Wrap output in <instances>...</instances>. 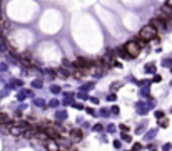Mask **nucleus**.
Segmentation results:
<instances>
[{"mask_svg":"<svg viewBox=\"0 0 172 151\" xmlns=\"http://www.w3.org/2000/svg\"><path fill=\"white\" fill-rule=\"evenodd\" d=\"M124 51L127 52V54L130 56V59H134V57H137L140 54V46L137 44V40H129V42H125V46L122 47Z\"/></svg>","mask_w":172,"mask_h":151,"instance_id":"nucleus-1","label":"nucleus"},{"mask_svg":"<svg viewBox=\"0 0 172 151\" xmlns=\"http://www.w3.org/2000/svg\"><path fill=\"white\" fill-rule=\"evenodd\" d=\"M155 37V29L152 25H145L142 27V30L139 32V39H142V40H152V39Z\"/></svg>","mask_w":172,"mask_h":151,"instance_id":"nucleus-2","label":"nucleus"},{"mask_svg":"<svg viewBox=\"0 0 172 151\" xmlns=\"http://www.w3.org/2000/svg\"><path fill=\"white\" fill-rule=\"evenodd\" d=\"M149 25H152V27H154V29H155V32H164V30H167V27H169L167 24H164L162 20H159V19H155V17L150 20V24H149Z\"/></svg>","mask_w":172,"mask_h":151,"instance_id":"nucleus-3","label":"nucleus"},{"mask_svg":"<svg viewBox=\"0 0 172 151\" xmlns=\"http://www.w3.org/2000/svg\"><path fill=\"white\" fill-rule=\"evenodd\" d=\"M45 133H47V136H50L52 139H60V138H58V133H57L55 129H52V128H47Z\"/></svg>","mask_w":172,"mask_h":151,"instance_id":"nucleus-4","label":"nucleus"},{"mask_svg":"<svg viewBox=\"0 0 172 151\" xmlns=\"http://www.w3.org/2000/svg\"><path fill=\"white\" fill-rule=\"evenodd\" d=\"M75 66H83V67H89V66H90V61H85V59H82V57H78V59L75 61Z\"/></svg>","mask_w":172,"mask_h":151,"instance_id":"nucleus-5","label":"nucleus"},{"mask_svg":"<svg viewBox=\"0 0 172 151\" xmlns=\"http://www.w3.org/2000/svg\"><path fill=\"white\" fill-rule=\"evenodd\" d=\"M70 136H72V139H80L82 138V133L78 129H73L72 133H70Z\"/></svg>","mask_w":172,"mask_h":151,"instance_id":"nucleus-6","label":"nucleus"},{"mask_svg":"<svg viewBox=\"0 0 172 151\" xmlns=\"http://www.w3.org/2000/svg\"><path fill=\"white\" fill-rule=\"evenodd\" d=\"M10 133H12V134H22L23 131H22L20 128H12V129H10Z\"/></svg>","mask_w":172,"mask_h":151,"instance_id":"nucleus-7","label":"nucleus"},{"mask_svg":"<svg viewBox=\"0 0 172 151\" xmlns=\"http://www.w3.org/2000/svg\"><path fill=\"white\" fill-rule=\"evenodd\" d=\"M120 56H122V59H125V61H127V59H130V56L127 54V52L124 51V49H120Z\"/></svg>","mask_w":172,"mask_h":151,"instance_id":"nucleus-8","label":"nucleus"},{"mask_svg":"<svg viewBox=\"0 0 172 151\" xmlns=\"http://www.w3.org/2000/svg\"><path fill=\"white\" fill-rule=\"evenodd\" d=\"M38 139H42V141H45V139H48V136H47V133H40V134H38Z\"/></svg>","mask_w":172,"mask_h":151,"instance_id":"nucleus-9","label":"nucleus"},{"mask_svg":"<svg viewBox=\"0 0 172 151\" xmlns=\"http://www.w3.org/2000/svg\"><path fill=\"white\" fill-rule=\"evenodd\" d=\"M33 86H37V87H40L42 84H40V81H33Z\"/></svg>","mask_w":172,"mask_h":151,"instance_id":"nucleus-10","label":"nucleus"},{"mask_svg":"<svg viewBox=\"0 0 172 151\" xmlns=\"http://www.w3.org/2000/svg\"><path fill=\"white\" fill-rule=\"evenodd\" d=\"M165 5H167V7H170V8H172V0H167V2H165Z\"/></svg>","mask_w":172,"mask_h":151,"instance_id":"nucleus-11","label":"nucleus"}]
</instances>
